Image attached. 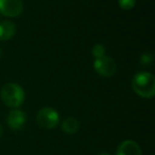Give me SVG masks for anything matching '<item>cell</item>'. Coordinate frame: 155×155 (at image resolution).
<instances>
[{
	"label": "cell",
	"mask_w": 155,
	"mask_h": 155,
	"mask_svg": "<svg viewBox=\"0 0 155 155\" xmlns=\"http://www.w3.org/2000/svg\"><path fill=\"white\" fill-rule=\"evenodd\" d=\"M132 87L136 95L144 99L153 98L155 95V79L152 73L148 71L138 72L134 75Z\"/></svg>",
	"instance_id": "1"
},
{
	"label": "cell",
	"mask_w": 155,
	"mask_h": 155,
	"mask_svg": "<svg viewBox=\"0 0 155 155\" xmlns=\"http://www.w3.org/2000/svg\"><path fill=\"white\" fill-rule=\"evenodd\" d=\"M2 102L11 108H17L25 101V91L17 83L10 82L2 86L0 91Z\"/></svg>",
	"instance_id": "2"
},
{
	"label": "cell",
	"mask_w": 155,
	"mask_h": 155,
	"mask_svg": "<svg viewBox=\"0 0 155 155\" xmlns=\"http://www.w3.org/2000/svg\"><path fill=\"white\" fill-rule=\"evenodd\" d=\"M60 115L52 107H43L36 115V123L41 129L52 130L58 127Z\"/></svg>",
	"instance_id": "3"
},
{
	"label": "cell",
	"mask_w": 155,
	"mask_h": 155,
	"mask_svg": "<svg viewBox=\"0 0 155 155\" xmlns=\"http://www.w3.org/2000/svg\"><path fill=\"white\" fill-rule=\"evenodd\" d=\"M94 69L95 71L104 78H110L116 73L117 65L115 61L110 56H101V58H95L94 62Z\"/></svg>",
	"instance_id": "4"
},
{
	"label": "cell",
	"mask_w": 155,
	"mask_h": 155,
	"mask_svg": "<svg viewBox=\"0 0 155 155\" xmlns=\"http://www.w3.org/2000/svg\"><path fill=\"white\" fill-rule=\"evenodd\" d=\"M24 11L21 0H0V14L5 17H17Z\"/></svg>",
	"instance_id": "5"
},
{
	"label": "cell",
	"mask_w": 155,
	"mask_h": 155,
	"mask_svg": "<svg viewBox=\"0 0 155 155\" xmlns=\"http://www.w3.org/2000/svg\"><path fill=\"white\" fill-rule=\"evenodd\" d=\"M26 114L21 110L13 108L8 115L7 123L10 129L14 130V131H18V130H21L24 127L25 123H26Z\"/></svg>",
	"instance_id": "6"
},
{
	"label": "cell",
	"mask_w": 155,
	"mask_h": 155,
	"mask_svg": "<svg viewBox=\"0 0 155 155\" xmlns=\"http://www.w3.org/2000/svg\"><path fill=\"white\" fill-rule=\"evenodd\" d=\"M116 155H141V149L136 141L127 139L119 144Z\"/></svg>",
	"instance_id": "7"
},
{
	"label": "cell",
	"mask_w": 155,
	"mask_h": 155,
	"mask_svg": "<svg viewBox=\"0 0 155 155\" xmlns=\"http://www.w3.org/2000/svg\"><path fill=\"white\" fill-rule=\"evenodd\" d=\"M16 33V26L11 20L0 21V41H7L13 38Z\"/></svg>",
	"instance_id": "8"
},
{
	"label": "cell",
	"mask_w": 155,
	"mask_h": 155,
	"mask_svg": "<svg viewBox=\"0 0 155 155\" xmlns=\"http://www.w3.org/2000/svg\"><path fill=\"white\" fill-rule=\"evenodd\" d=\"M79 127H80V123L74 117H67L62 122V131L69 135L77 133L79 131Z\"/></svg>",
	"instance_id": "9"
},
{
	"label": "cell",
	"mask_w": 155,
	"mask_h": 155,
	"mask_svg": "<svg viewBox=\"0 0 155 155\" xmlns=\"http://www.w3.org/2000/svg\"><path fill=\"white\" fill-rule=\"evenodd\" d=\"M105 47H104L102 44H96V45L93 46L91 48V54L95 58H101V56H104L105 55Z\"/></svg>",
	"instance_id": "10"
},
{
	"label": "cell",
	"mask_w": 155,
	"mask_h": 155,
	"mask_svg": "<svg viewBox=\"0 0 155 155\" xmlns=\"http://www.w3.org/2000/svg\"><path fill=\"white\" fill-rule=\"evenodd\" d=\"M118 5L124 11H130L136 5V0H118Z\"/></svg>",
	"instance_id": "11"
},
{
	"label": "cell",
	"mask_w": 155,
	"mask_h": 155,
	"mask_svg": "<svg viewBox=\"0 0 155 155\" xmlns=\"http://www.w3.org/2000/svg\"><path fill=\"white\" fill-rule=\"evenodd\" d=\"M152 63H153V55L151 53H144L140 58V64L143 67L150 66Z\"/></svg>",
	"instance_id": "12"
},
{
	"label": "cell",
	"mask_w": 155,
	"mask_h": 155,
	"mask_svg": "<svg viewBox=\"0 0 155 155\" xmlns=\"http://www.w3.org/2000/svg\"><path fill=\"white\" fill-rule=\"evenodd\" d=\"M97 155H110V154L107 152H100V153H98Z\"/></svg>",
	"instance_id": "13"
},
{
	"label": "cell",
	"mask_w": 155,
	"mask_h": 155,
	"mask_svg": "<svg viewBox=\"0 0 155 155\" xmlns=\"http://www.w3.org/2000/svg\"><path fill=\"white\" fill-rule=\"evenodd\" d=\"M2 134H3V130H2V127L0 125V138H1V136H2Z\"/></svg>",
	"instance_id": "14"
},
{
	"label": "cell",
	"mask_w": 155,
	"mask_h": 155,
	"mask_svg": "<svg viewBox=\"0 0 155 155\" xmlns=\"http://www.w3.org/2000/svg\"><path fill=\"white\" fill-rule=\"evenodd\" d=\"M1 55H2V50H1V47H0V58H1Z\"/></svg>",
	"instance_id": "15"
},
{
	"label": "cell",
	"mask_w": 155,
	"mask_h": 155,
	"mask_svg": "<svg viewBox=\"0 0 155 155\" xmlns=\"http://www.w3.org/2000/svg\"><path fill=\"white\" fill-rule=\"evenodd\" d=\"M0 15H1V14H0Z\"/></svg>",
	"instance_id": "16"
}]
</instances>
